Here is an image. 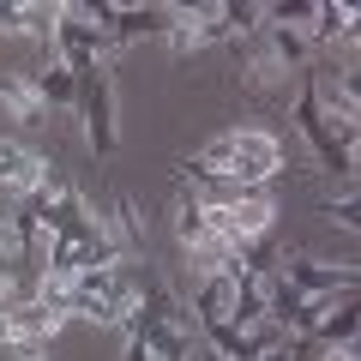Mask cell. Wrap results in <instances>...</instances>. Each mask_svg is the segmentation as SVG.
<instances>
[{
  "label": "cell",
  "instance_id": "obj_2",
  "mask_svg": "<svg viewBox=\"0 0 361 361\" xmlns=\"http://www.w3.org/2000/svg\"><path fill=\"white\" fill-rule=\"evenodd\" d=\"M235 85H241V97H247L253 109H277V103H289V97H295L301 73H295V66H283L271 49H259V42H241Z\"/></svg>",
  "mask_w": 361,
  "mask_h": 361
},
{
  "label": "cell",
  "instance_id": "obj_10",
  "mask_svg": "<svg viewBox=\"0 0 361 361\" xmlns=\"http://www.w3.org/2000/svg\"><path fill=\"white\" fill-rule=\"evenodd\" d=\"M6 361H54L49 349H6Z\"/></svg>",
  "mask_w": 361,
  "mask_h": 361
},
{
  "label": "cell",
  "instance_id": "obj_1",
  "mask_svg": "<svg viewBox=\"0 0 361 361\" xmlns=\"http://www.w3.org/2000/svg\"><path fill=\"white\" fill-rule=\"evenodd\" d=\"M295 169L289 157V139L277 121H241V127H223L211 133L199 151H175V175H205L223 180V187H271Z\"/></svg>",
  "mask_w": 361,
  "mask_h": 361
},
{
  "label": "cell",
  "instance_id": "obj_9",
  "mask_svg": "<svg viewBox=\"0 0 361 361\" xmlns=\"http://www.w3.org/2000/svg\"><path fill=\"white\" fill-rule=\"evenodd\" d=\"M355 319H361V295H337V307L319 319L313 343H355Z\"/></svg>",
  "mask_w": 361,
  "mask_h": 361
},
{
  "label": "cell",
  "instance_id": "obj_7",
  "mask_svg": "<svg viewBox=\"0 0 361 361\" xmlns=\"http://www.w3.org/2000/svg\"><path fill=\"white\" fill-rule=\"evenodd\" d=\"M0 115L13 121V127H25V133H37V127H49V121H54L30 73H0Z\"/></svg>",
  "mask_w": 361,
  "mask_h": 361
},
{
  "label": "cell",
  "instance_id": "obj_8",
  "mask_svg": "<svg viewBox=\"0 0 361 361\" xmlns=\"http://www.w3.org/2000/svg\"><path fill=\"white\" fill-rule=\"evenodd\" d=\"M30 78H37V90H42V103H49V115H61V109H78V78L66 73L61 61H42Z\"/></svg>",
  "mask_w": 361,
  "mask_h": 361
},
{
  "label": "cell",
  "instance_id": "obj_3",
  "mask_svg": "<svg viewBox=\"0 0 361 361\" xmlns=\"http://www.w3.org/2000/svg\"><path fill=\"white\" fill-rule=\"evenodd\" d=\"M283 265H277V277H283L289 289H301V295H355L361 289V271L355 259H319V253H301V247H283Z\"/></svg>",
  "mask_w": 361,
  "mask_h": 361
},
{
  "label": "cell",
  "instance_id": "obj_4",
  "mask_svg": "<svg viewBox=\"0 0 361 361\" xmlns=\"http://www.w3.org/2000/svg\"><path fill=\"white\" fill-rule=\"evenodd\" d=\"M78 121H85V151L97 163H109L115 157V73L109 66L78 78Z\"/></svg>",
  "mask_w": 361,
  "mask_h": 361
},
{
  "label": "cell",
  "instance_id": "obj_6",
  "mask_svg": "<svg viewBox=\"0 0 361 361\" xmlns=\"http://www.w3.org/2000/svg\"><path fill=\"white\" fill-rule=\"evenodd\" d=\"M115 265H121V259H115ZM115 265L78 271V277H73V319H97V325H109V331L127 325V313H121V289H115Z\"/></svg>",
  "mask_w": 361,
  "mask_h": 361
},
{
  "label": "cell",
  "instance_id": "obj_5",
  "mask_svg": "<svg viewBox=\"0 0 361 361\" xmlns=\"http://www.w3.org/2000/svg\"><path fill=\"white\" fill-rule=\"evenodd\" d=\"M169 54H205V49H229V30H223V0L217 6H169V30H163Z\"/></svg>",
  "mask_w": 361,
  "mask_h": 361
}]
</instances>
